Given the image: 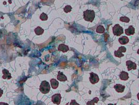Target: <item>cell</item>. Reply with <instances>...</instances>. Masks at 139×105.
Here are the masks:
<instances>
[{
    "label": "cell",
    "mask_w": 139,
    "mask_h": 105,
    "mask_svg": "<svg viewBox=\"0 0 139 105\" xmlns=\"http://www.w3.org/2000/svg\"><path fill=\"white\" fill-rule=\"evenodd\" d=\"M95 17V12L94 10H87L83 12V18L85 20L88 22H92Z\"/></svg>",
    "instance_id": "obj_1"
},
{
    "label": "cell",
    "mask_w": 139,
    "mask_h": 105,
    "mask_svg": "<svg viewBox=\"0 0 139 105\" xmlns=\"http://www.w3.org/2000/svg\"><path fill=\"white\" fill-rule=\"evenodd\" d=\"M50 85L47 81H42L40 86V90L43 94L48 93L50 90Z\"/></svg>",
    "instance_id": "obj_2"
},
{
    "label": "cell",
    "mask_w": 139,
    "mask_h": 105,
    "mask_svg": "<svg viewBox=\"0 0 139 105\" xmlns=\"http://www.w3.org/2000/svg\"><path fill=\"white\" fill-rule=\"evenodd\" d=\"M114 35L117 36H119L123 33V29L119 24H116L112 28Z\"/></svg>",
    "instance_id": "obj_3"
},
{
    "label": "cell",
    "mask_w": 139,
    "mask_h": 105,
    "mask_svg": "<svg viewBox=\"0 0 139 105\" xmlns=\"http://www.w3.org/2000/svg\"><path fill=\"white\" fill-rule=\"evenodd\" d=\"M62 97L60 94H55L51 98V101L54 104L59 105L61 104Z\"/></svg>",
    "instance_id": "obj_4"
},
{
    "label": "cell",
    "mask_w": 139,
    "mask_h": 105,
    "mask_svg": "<svg viewBox=\"0 0 139 105\" xmlns=\"http://www.w3.org/2000/svg\"><path fill=\"white\" fill-rule=\"evenodd\" d=\"M126 51V49L124 46L120 47L118 51H114V56L117 57H119V58H121V57H123L124 55L122 53V52H125Z\"/></svg>",
    "instance_id": "obj_5"
},
{
    "label": "cell",
    "mask_w": 139,
    "mask_h": 105,
    "mask_svg": "<svg viewBox=\"0 0 139 105\" xmlns=\"http://www.w3.org/2000/svg\"><path fill=\"white\" fill-rule=\"evenodd\" d=\"M90 77L89 78V80L90 82L93 83V84H94V83H96L99 82V78L98 77V75L94 73H90Z\"/></svg>",
    "instance_id": "obj_6"
},
{
    "label": "cell",
    "mask_w": 139,
    "mask_h": 105,
    "mask_svg": "<svg viewBox=\"0 0 139 105\" xmlns=\"http://www.w3.org/2000/svg\"><path fill=\"white\" fill-rule=\"evenodd\" d=\"M2 73L3 74V77H2V78L3 79H10L12 78V76L11 73L9 72L8 70H6V69H3L2 70Z\"/></svg>",
    "instance_id": "obj_7"
},
{
    "label": "cell",
    "mask_w": 139,
    "mask_h": 105,
    "mask_svg": "<svg viewBox=\"0 0 139 105\" xmlns=\"http://www.w3.org/2000/svg\"><path fill=\"white\" fill-rule=\"evenodd\" d=\"M126 65L128 67V70L131 71L133 69L135 70L136 68V64L135 63H133L132 61L128 60L126 61Z\"/></svg>",
    "instance_id": "obj_8"
},
{
    "label": "cell",
    "mask_w": 139,
    "mask_h": 105,
    "mask_svg": "<svg viewBox=\"0 0 139 105\" xmlns=\"http://www.w3.org/2000/svg\"><path fill=\"white\" fill-rule=\"evenodd\" d=\"M114 88L117 92L122 93L124 91V90L125 89V86L120 84H116V85H114Z\"/></svg>",
    "instance_id": "obj_9"
},
{
    "label": "cell",
    "mask_w": 139,
    "mask_h": 105,
    "mask_svg": "<svg viewBox=\"0 0 139 105\" xmlns=\"http://www.w3.org/2000/svg\"><path fill=\"white\" fill-rule=\"evenodd\" d=\"M135 33V29L133 26H129V28L125 30V33L127 36L133 35Z\"/></svg>",
    "instance_id": "obj_10"
},
{
    "label": "cell",
    "mask_w": 139,
    "mask_h": 105,
    "mask_svg": "<svg viewBox=\"0 0 139 105\" xmlns=\"http://www.w3.org/2000/svg\"><path fill=\"white\" fill-rule=\"evenodd\" d=\"M57 78L59 81H60V82H65V81L67 80V77L63 73L60 72V71L58 72V74L57 77Z\"/></svg>",
    "instance_id": "obj_11"
},
{
    "label": "cell",
    "mask_w": 139,
    "mask_h": 105,
    "mask_svg": "<svg viewBox=\"0 0 139 105\" xmlns=\"http://www.w3.org/2000/svg\"><path fill=\"white\" fill-rule=\"evenodd\" d=\"M58 50L59 51H62L63 52H66L67 51H68L69 50V48L68 46L65 45L64 44H59L58 46Z\"/></svg>",
    "instance_id": "obj_12"
},
{
    "label": "cell",
    "mask_w": 139,
    "mask_h": 105,
    "mask_svg": "<svg viewBox=\"0 0 139 105\" xmlns=\"http://www.w3.org/2000/svg\"><path fill=\"white\" fill-rule=\"evenodd\" d=\"M50 83H51V86L53 89H56L58 87L59 82L58 81L55 79H51L50 80Z\"/></svg>",
    "instance_id": "obj_13"
},
{
    "label": "cell",
    "mask_w": 139,
    "mask_h": 105,
    "mask_svg": "<svg viewBox=\"0 0 139 105\" xmlns=\"http://www.w3.org/2000/svg\"><path fill=\"white\" fill-rule=\"evenodd\" d=\"M119 42L121 44H126L128 43L129 42V39L126 36H123L122 37H120L119 39Z\"/></svg>",
    "instance_id": "obj_14"
},
{
    "label": "cell",
    "mask_w": 139,
    "mask_h": 105,
    "mask_svg": "<svg viewBox=\"0 0 139 105\" xmlns=\"http://www.w3.org/2000/svg\"><path fill=\"white\" fill-rule=\"evenodd\" d=\"M119 77L122 80H127L129 78L128 73L126 72H124V71H122L120 75H119Z\"/></svg>",
    "instance_id": "obj_15"
},
{
    "label": "cell",
    "mask_w": 139,
    "mask_h": 105,
    "mask_svg": "<svg viewBox=\"0 0 139 105\" xmlns=\"http://www.w3.org/2000/svg\"><path fill=\"white\" fill-rule=\"evenodd\" d=\"M34 31H35V33H36V35H38V36H40V35H42L43 33H44V30L41 27H38L37 28L35 29Z\"/></svg>",
    "instance_id": "obj_16"
},
{
    "label": "cell",
    "mask_w": 139,
    "mask_h": 105,
    "mask_svg": "<svg viewBox=\"0 0 139 105\" xmlns=\"http://www.w3.org/2000/svg\"><path fill=\"white\" fill-rule=\"evenodd\" d=\"M99 100V98L97 97H96L95 98L93 99L92 100H91V101H88L87 103V105H95V104L98 102Z\"/></svg>",
    "instance_id": "obj_17"
},
{
    "label": "cell",
    "mask_w": 139,
    "mask_h": 105,
    "mask_svg": "<svg viewBox=\"0 0 139 105\" xmlns=\"http://www.w3.org/2000/svg\"><path fill=\"white\" fill-rule=\"evenodd\" d=\"M105 31V29L103 27L102 25H100L96 29V32L97 33H104Z\"/></svg>",
    "instance_id": "obj_18"
},
{
    "label": "cell",
    "mask_w": 139,
    "mask_h": 105,
    "mask_svg": "<svg viewBox=\"0 0 139 105\" xmlns=\"http://www.w3.org/2000/svg\"><path fill=\"white\" fill-rule=\"evenodd\" d=\"M40 18L42 21H47L48 20V16L47 14H45L44 13H42L41 15L40 16Z\"/></svg>",
    "instance_id": "obj_19"
},
{
    "label": "cell",
    "mask_w": 139,
    "mask_h": 105,
    "mask_svg": "<svg viewBox=\"0 0 139 105\" xmlns=\"http://www.w3.org/2000/svg\"><path fill=\"white\" fill-rule=\"evenodd\" d=\"M120 21H121V22H125V23H128L129 22V18H128V17H121L120 18Z\"/></svg>",
    "instance_id": "obj_20"
},
{
    "label": "cell",
    "mask_w": 139,
    "mask_h": 105,
    "mask_svg": "<svg viewBox=\"0 0 139 105\" xmlns=\"http://www.w3.org/2000/svg\"><path fill=\"white\" fill-rule=\"evenodd\" d=\"M71 10H72V7L70 6H66L64 8V11L66 13L70 12L71 11Z\"/></svg>",
    "instance_id": "obj_21"
},
{
    "label": "cell",
    "mask_w": 139,
    "mask_h": 105,
    "mask_svg": "<svg viewBox=\"0 0 139 105\" xmlns=\"http://www.w3.org/2000/svg\"><path fill=\"white\" fill-rule=\"evenodd\" d=\"M66 105H80L78 104L75 100H71L70 105H68V104H67Z\"/></svg>",
    "instance_id": "obj_22"
},
{
    "label": "cell",
    "mask_w": 139,
    "mask_h": 105,
    "mask_svg": "<svg viewBox=\"0 0 139 105\" xmlns=\"http://www.w3.org/2000/svg\"><path fill=\"white\" fill-rule=\"evenodd\" d=\"M109 37V35L107 34V33H105V35H104V38H105V41H107V38Z\"/></svg>",
    "instance_id": "obj_23"
},
{
    "label": "cell",
    "mask_w": 139,
    "mask_h": 105,
    "mask_svg": "<svg viewBox=\"0 0 139 105\" xmlns=\"http://www.w3.org/2000/svg\"><path fill=\"white\" fill-rule=\"evenodd\" d=\"M3 94V90H2V89H0V98L2 97V95Z\"/></svg>",
    "instance_id": "obj_24"
},
{
    "label": "cell",
    "mask_w": 139,
    "mask_h": 105,
    "mask_svg": "<svg viewBox=\"0 0 139 105\" xmlns=\"http://www.w3.org/2000/svg\"><path fill=\"white\" fill-rule=\"evenodd\" d=\"M0 105H9L8 104L5 103V102H0Z\"/></svg>",
    "instance_id": "obj_25"
},
{
    "label": "cell",
    "mask_w": 139,
    "mask_h": 105,
    "mask_svg": "<svg viewBox=\"0 0 139 105\" xmlns=\"http://www.w3.org/2000/svg\"><path fill=\"white\" fill-rule=\"evenodd\" d=\"M137 97H138V99L139 100V93L138 94V95H137Z\"/></svg>",
    "instance_id": "obj_26"
},
{
    "label": "cell",
    "mask_w": 139,
    "mask_h": 105,
    "mask_svg": "<svg viewBox=\"0 0 139 105\" xmlns=\"http://www.w3.org/2000/svg\"><path fill=\"white\" fill-rule=\"evenodd\" d=\"M114 105V104H110L109 105Z\"/></svg>",
    "instance_id": "obj_27"
},
{
    "label": "cell",
    "mask_w": 139,
    "mask_h": 105,
    "mask_svg": "<svg viewBox=\"0 0 139 105\" xmlns=\"http://www.w3.org/2000/svg\"><path fill=\"white\" fill-rule=\"evenodd\" d=\"M138 53L139 54V49L138 50Z\"/></svg>",
    "instance_id": "obj_28"
},
{
    "label": "cell",
    "mask_w": 139,
    "mask_h": 105,
    "mask_svg": "<svg viewBox=\"0 0 139 105\" xmlns=\"http://www.w3.org/2000/svg\"></svg>",
    "instance_id": "obj_29"
}]
</instances>
